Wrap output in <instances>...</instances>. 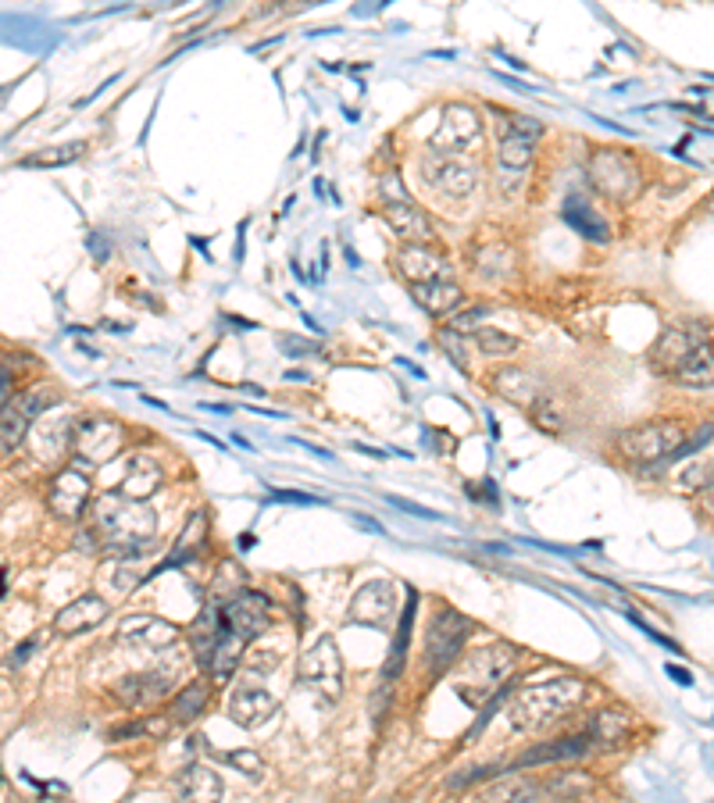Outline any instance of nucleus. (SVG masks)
<instances>
[{
  "label": "nucleus",
  "instance_id": "obj_1",
  "mask_svg": "<svg viewBox=\"0 0 714 803\" xmlns=\"http://www.w3.org/2000/svg\"><path fill=\"white\" fill-rule=\"evenodd\" d=\"M90 533L100 550H108L114 561H129L150 550L157 536V514L122 493H104L90 508Z\"/></svg>",
  "mask_w": 714,
  "mask_h": 803
},
{
  "label": "nucleus",
  "instance_id": "obj_2",
  "mask_svg": "<svg viewBox=\"0 0 714 803\" xmlns=\"http://www.w3.org/2000/svg\"><path fill=\"white\" fill-rule=\"evenodd\" d=\"M590 696V685L576 676H561V679H547L522 690L518 696L511 700L507 718L518 733H539L554 722H561L565 714H571L576 707L585 704Z\"/></svg>",
  "mask_w": 714,
  "mask_h": 803
},
{
  "label": "nucleus",
  "instance_id": "obj_3",
  "mask_svg": "<svg viewBox=\"0 0 714 803\" xmlns=\"http://www.w3.org/2000/svg\"><path fill=\"white\" fill-rule=\"evenodd\" d=\"M471 618H465L461 611H454V607H439L433 614V622H428V633H425V668H428V676L439 679L443 671H450L454 661L461 657L465 650V643L471 636Z\"/></svg>",
  "mask_w": 714,
  "mask_h": 803
},
{
  "label": "nucleus",
  "instance_id": "obj_4",
  "mask_svg": "<svg viewBox=\"0 0 714 803\" xmlns=\"http://www.w3.org/2000/svg\"><path fill=\"white\" fill-rule=\"evenodd\" d=\"M685 447V433L676 422H650L639 428H628L618 436V450L628 461L650 465V461H676Z\"/></svg>",
  "mask_w": 714,
  "mask_h": 803
},
{
  "label": "nucleus",
  "instance_id": "obj_5",
  "mask_svg": "<svg viewBox=\"0 0 714 803\" xmlns=\"http://www.w3.org/2000/svg\"><path fill=\"white\" fill-rule=\"evenodd\" d=\"M590 182L600 197L614 200V204H625L643 190V176L636 161L622 150H593L590 157Z\"/></svg>",
  "mask_w": 714,
  "mask_h": 803
},
{
  "label": "nucleus",
  "instance_id": "obj_6",
  "mask_svg": "<svg viewBox=\"0 0 714 803\" xmlns=\"http://www.w3.org/2000/svg\"><path fill=\"white\" fill-rule=\"evenodd\" d=\"M514 665H518V650L511 643H490L482 650H471V657H465V685H471V700H497L507 690V685L500 690V679H507Z\"/></svg>",
  "mask_w": 714,
  "mask_h": 803
},
{
  "label": "nucleus",
  "instance_id": "obj_7",
  "mask_svg": "<svg viewBox=\"0 0 714 803\" xmlns=\"http://www.w3.org/2000/svg\"><path fill=\"white\" fill-rule=\"evenodd\" d=\"M122 447L125 428L114 419H104V414H90V419H79L71 425V454L82 465H108L111 457H119Z\"/></svg>",
  "mask_w": 714,
  "mask_h": 803
},
{
  "label": "nucleus",
  "instance_id": "obj_8",
  "mask_svg": "<svg viewBox=\"0 0 714 803\" xmlns=\"http://www.w3.org/2000/svg\"><path fill=\"white\" fill-rule=\"evenodd\" d=\"M297 679L322 700H336L343 690V654L333 636H322L311 650L300 654Z\"/></svg>",
  "mask_w": 714,
  "mask_h": 803
},
{
  "label": "nucleus",
  "instance_id": "obj_9",
  "mask_svg": "<svg viewBox=\"0 0 714 803\" xmlns=\"http://www.w3.org/2000/svg\"><path fill=\"white\" fill-rule=\"evenodd\" d=\"M479 136H482L479 111L468 108V104H447L439 114L436 133L428 136V147H433V154L454 157V154H465V150L476 147Z\"/></svg>",
  "mask_w": 714,
  "mask_h": 803
},
{
  "label": "nucleus",
  "instance_id": "obj_10",
  "mask_svg": "<svg viewBox=\"0 0 714 803\" xmlns=\"http://www.w3.org/2000/svg\"><path fill=\"white\" fill-rule=\"evenodd\" d=\"M397 614V590L390 579H371L365 582L361 590L350 596V611H347V622L354 625H368V628H379L386 633Z\"/></svg>",
  "mask_w": 714,
  "mask_h": 803
},
{
  "label": "nucleus",
  "instance_id": "obj_11",
  "mask_svg": "<svg viewBox=\"0 0 714 803\" xmlns=\"http://www.w3.org/2000/svg\"><path fill=\"white\" fill-rule=\"evenodd\" d=\"M543 136V125L528 114H507L504 119V133H500V147L497 157L500 165L511 171H522L536 154V140Z\"/></svg>",
  "mask_w": 714,
  "mask_h": 803
},
{
  "label": "nucleus",
  "instance_id": "obj_12",
  "mask_svg": "<svg viewBox=\"0 0 714 803\" xmlns=\"http://www.w3.org/2000/svg\"><path fill=\"white\" fill-rule=\"evenodd\" d=\"M47 508H51L54 518L79 522L82 511L90 508V476L79 468L57 471L54 482H51V493H47Z\"/></svg>",
  "mask_w": 714,
  "mask_h": 803
},
{
  "label": "nucleus",
  "instance_id": "obj_13",
  "mask_svg": "<svg viewBox=\"0 0 714 803\" xmlns=\"http://www.w3.org/2000/svg\"><path fill=\"white\" fill-rule=\"evenodd\" d=\"M268 596L261 593H239L236 600L222 604V628L225 633L239 636L243 643H254L268 628Z\"/></svg>",
  "mask_w": 714,
  "mask_h": 803
},
{
  "label": "nucleus",
  "instance_id": "obj_14",
  "mask_svg": "<svg viewBox=\"0 0 714 803\" xmlns=\"http://www.w3.org/2000/svg\"><path fill=\"white\" fill-rule=\"evenodd\" d=\"M179 639V628L157 614H129L119 625V643L136 650H168Z\"/></svg>",
  "mask_w": 714,
  "mask_h": 803
},
{
  "label": "nucleus",
  "instance_id": "obj_15",
  "mask_svg": "<svg viewBox=\"0 0 714 803\" xmlns=\"http://www.w3.org/2000/svg\"><path fill=\"white\" fill-rule=\"evenodd\" d=\"M700 347H704V343L696 339V328H665L650 350V365L657 371H665V376H679L682 365L690 361Z\"/></svg>",
  "mask_w": 714,
  "mask_h": 803
},
{
  "label": "nucleus",
  "instance_id": "obj_16",
  "mask_svg": "<svg viewBox=\"0 0 714 803\" xmlns=\"http://www.w3.org/2000/svg\"><path fill=\"white\" fill-rule=\"evenodd\" d=\"M111 614V604L104 596H97V593H86L79 600H71V604H65L62 611L54 614V633H62V636H82V633H90V628H97L100 622H104Z\"/></svg>",
  "mask_w": 714,
  "mask_h": 803
},
{
  "label": "nucleus",
  "instance_id": "obj_17",
  "mask_svg": "<svg viewBox=\"0 0 714 803\" xmlns=\"http://www.w3.org/2000/svg\"><path fill=\"white\" fill-rule=\"evenodd\" d=\"M161 482H165L161 465H157L150 454H136V457H129L119 493H122L125 500H136V504H147V500H150L157 490H161Z\"/></svg>",
  "mask_w": 714,
  "mask_h": 803
},
{
  "label": "nucleus",
  "instance_id": "obj_18",
  "mask_svg": "<svg viewBox=\"0 0 714 803\" xmlns=\"http://www.w3.org/2000/svg\"><path fill=\"white\" fill-rule=\"evenodd\" d=\"M276 714H279V704L265 690H257V685H243V690H236L233 700H228V718L239 728H261L276 718Z\"/></svg>",
  "mask_w": 714,
  "mask_h": 803
},
{
  "label": "nucleus",
  "instance_id": "obj_19",
  "mask_svg": "<svg viewBox=\"0 0 714 803\" xmlns=\"http://www.w3.org/2000/svg\"><path fill=\"white\" fill-rule=\"evenodd\" d=\"M111 696L119 700L122 707H147L157 700L168 696V676H157V671H143V676H125L111 685Z\"/></svg>",
  "mask_w": 714,
  "mask_h": 803
},
{
  "label": "nucleus",
  "instance_id": "obj_20",
  "mask_svg": "<svg viewBox=\"0 0 714 803\" xmlns=\"http://www.w3.org/2000/svg\"><path fill=\"white\" fill-rule=\"evenodd\" d=\"M397 268L411 286H422V282L443 279L447 261H443V254H436L433 247H425V243H408V247L397 254Z\"/></svg>",
  "mask_w": 714,
  "mask_h": 803
},
{
  "label": "nucleus",
  "instance_id": "obj_21",
  "mask_svg": "<svg viewBox=\"0 0 714 803\" xmlns=\"http://www.w3.org/2000/svg\"><path fill=\"white\" fill-rule=\"evenodd\" d=\"M222 793H225L222 776H214L208 765H190L176 779L179 803H222Z\"/></svg>",
  "mask_w": 714,
  "mask_h": 803
},
{
  "label": "nucleus",
  "instance_id": "obj_22",
  "mask_svg": "<svg viewBox=\"0 0 714 803\" xmlns=\"http://www.w3.org/2000/svg\"><path fill=\"white\" fill-rule=\"evenodd\" d=\"M428 182L443 190L447 197H468L471 190L479 186V171L465 165V161H454V157H443V161H428Z\"/></svg>",
  "mask_w": 714,
  "mask_h": 803
},
{
  "label": "nucleus",
  "instance_id": "obj_23",
  "mask_svg": "<svg viewBox=\"0 0 714 803\" xmlns=\"http://www.w3.org/2000/svg\"><path fill=\"white\" fill-rule=\"evenodd\" d=\"M593 747V739L590 733H582V736H565V739H554V743H543V747L536 750H525L518 761H514L511 768L518 771V768H533V765H550V761H571V757H585Z\"/></svg>",
  "mask_w": 714,
  "mask_h": 803
},
{
  "label": "nucleus",
  "instance_id": "obj_24",
  "mask_svg": "<svg viewBox=\"0 0 714 803\" xmlns=\"http://www.w3.org/2000/svg\"><path fill=\"white\" fill-rule=\"evenodd\" d=\"M382 214H386V222H390V228L397 236H404L411 243H425L428 236H433V225H428V214L419 208V204H411V200H397V204H382Z\"/></svg>",
  "mask_w": 714,
  "mask_h": 803
},
{
  "label": "nucleus",
  "instance_id": "obj_25",
  "mask_svg": "<svg viewBox=\"0 0 714 803\" xmlns=\"http://www.w3.org/2000/svg\"><path fill=\"white\" fill-rule=\"evenodd\" d=\"M219 639H222V604L219 600H211V604H204V611L197 614V622L190 628L193 654L204 668L211 665V654H214V647H219Z\"/></svg>",
  "mask_w": 714,
  "mask_h": 803
},
{
  "label": "nucleus",
  "instance_id": "obj_26",
  "mask_svg": "<svg viewBox=\"0 0 714 803\" xmlns=\"http://www.w3.org/2000/svg\"><path fill=\"white\" fill-rule=\"evenodd\" d=\"M411 297H414V304L425 308L428 314H450V311L461 308L465 290L450 279H436V282L411 286Z\"/></svg>",
  "mask_w": 714,
  "mask_h": 803
},
{
  "label": "nucleus",
  "instance_id": "obj_27",
  "mask_svg": "<svg viewBox=\"0 0 714 803\" xmlns=\"http://www.w3.org/2000/svg\"><path fill=\"white\" fill-rule=\"evenodd\" d=\"M561 219L576 228V233L582 236V239H593V243H607L611 239V228H607V222L600 219V214L585 204L582 197H568L565 200V208H561Z\"/></svg>",
  "mask_w": 714,
  "mask_h": 803
},
{
  "label": "nucleus",
  "instance_id": "obj_28",
  "mask_svg": "<svg viewBox=\"0 0 714 803\" xmlns=\"http://www.w3.org/2000/svg\"><path fill=\"white\" fill-rule=\"evenodd\" d=\"M493 386H497L500 397H507V400H514V404H522V408H536L543 400L539 397V382L528 376V371H522V368L493 371Z\"/></svg>",
  "mask_w": 714,
  "mask_h": 803
},
{
  "label": "nucleus",
  "instance_id": "obj_29",
  "mask_svg": "<svg viewBox=\"0 0 714 803\" xmlns=\"http://www.w3.org/2000/svg\"><path fill=\"white\" fill-rule=\"evenodd\" d=\"M590 739L596 743V747H604V750H614V747H622L625 736H628V714L618 711V707H604V711H596L593 714V722H590Z\"/></svg>",
  "mask_w": 714,
  "mask_h": 803
},
{
  "label": "nucleus",
  "instance_id": "obj_30",
  "mask_svg": "<svg viewBox=\"0 0 714 803\" xmlns=\"http://www.w3.org/2000/svg\"><path fill=\"white\" fill-rule=\"evenodd\" d=\"M414 611H419V593H414V585H408V604H404V614H400L397 639H393V650H390V665L382 668V679H397L400 668H404V661H408V643H411Z\"/></svg>",
  "mask_w": 714,
  "mask_h": 803
},
{
  "label": "nucleus",
  "instance_id": "obj_31",
  "mask_svg": "<svg viewBox=\"0 0 714 803\" xmlns=\"http://www.w3.org/2000/svg\"><path fill=\"white\" fill-rule=\"evenodd\" d=\"M533 800H536V785H533V779H525V776L500 779L486 793L471 796V803H533Z\"/></svg>",
  "mask_w": 714,
  "mask_h": 803
},
{
  "label": "nucleus",
  "instance_id": "obj_32",
  "mask_svg": "<svg viewBox=\"0 0 714 803\" xmlns=\"http://www.w3.org/2000/svg\"><path fill=\"white\" fill-rule=\"evenodd\" d=\"M204 533H208V514L204 511H197L193 518H190V528H182V536L176 543V554L168 557V561L157 568V571H165V568H179L182 561H193L197 550H200V543H204ZM154 571V576H157Z\"/></svg>",
  "mask_w": 714,
  "mask_h": 803
},
{
  "label": "nucleus",
  "instance_id": "obj_33",
  "mask_svg": "<svg viewBox=\"0 0 714 803\" xmlns=\"http://www.w3.org/2000/svg\"><path fill=\"white\" fill-rule=\"evenodd\" d=\"M676 379L682 386H690V390H707V386H714V343H704V347L682 365Z\"/></svg>",
  "mask_w": 714,
  "mask_h": 803
},
{
  "label": "nucleus",
  "instance_id": "obj_34",
  "mask_svg": "<svg viewBox=\"0 0 714 803\" xmlns=\"http://www.w3.org/2000/svg\"><path fill=\"white\" fill-rule=\"evenodd\" d=\"M208 704V682H190L186 690L176 693V700H171V707H168V718L171 722H193L200 711H204Z\"/></svg>",
  "mask_w": 714,
  "mask_h": 803
},
{
  "label": "nucleus",
  "instance_id": "obj_35",
  "mask_svg": "<svg viewBox=\"0 0 714 803\" xmlns=\"http://www.w3.org/2000/svg\"><path fill=\"white\" fill-rule=\"evenodd\" d=\"M86 150V143H62V147H43L36 154L22 157V168H62V165H71L79 161Z\"/></svg>",
  "mask_w": 714,
  "mask_h": 803
},
{
  "label": "nucleus",
  "instance_id": "obj_36",
  "mask_svg": "<svg viewBox=\"0 0 714 803\" xmlns=\"http://www.w3.org/2000/svg\"><path fill=\"white\" fill-rule=\"evenodd\" d=\"M25 428H29V419L14 404H8L4 414H0V443H4V454L22 447V443H25Z\"/></svg>",
  "mask_w": 714,
  "mask_h": 803
},
{
  "label": "nucleus",
  "instance_id": "obj_37",
  "mask_svg": "<svg viewBox=\"0 0 714 803\" xmlns=\"http://www.w3.org/2000/svg\"><path fill=\"white\" fill-rule=\"evenodd\" d=\"M476 347L486 354V357H511L518 350V339L500 333V328H479L476 333Z\"/></svg>",
  "mask_w": 714,
  "mask_h": 803
},
{
  "label": "nucleus",
  "instance_id": "obj_38",
  "mask_svg": "<svg viewBox=\"0 0 714 803\" xmlns=\"http://www.w3.org/2000/svg\"><path fill=\"white\" fill-rule=\"evenodd\" d=\"M225 765L243 771V776L254 779V782L261 779V771H265V761H261V754H257V750H228L225 754Z\"/></svg>",
  "mask_w": 714,
  "mask_h": 803
},
{
  "label": "nucleus",
  "instance_id": "obj_39",
  "mask_svg": "<svg viewBox=\"0 0 714 803\" xmlns=\"http://www.w3.org/2000/svg\"><path fill=\"white\" fill-rule=\"evenodd\" d=\"M54 404H57V393H54V390H43V386H36V390H29L14 408H19V411L25 414V419H36V414H43V411L54 408Z\"/></svg>",
  "mask_w": 714,
  "mask_h": 803
},
{
  "label": "nucleus",
  "instance_id": "obj_40",
  "mask_svg": "<svg viewBox=\"0 0 714 803\" xmlns=\"http://www.w3.org/2000/svg\"><path fill=\"white\" fill-rule=\"evenodd\" d=\"M171 728V718H143V722H133V725H122L114 728V739H125V736H165Z\"/></svg>",
  "mask_w": 714,
  "mask_h": 803
},
{
  "label": "nucleus",
  "instance_id": "obj_41",
  "mask_svg": "<svg viewBox=\"0 0 714 803\" xmlns=\"http://www.w3.org/2000/svg\"><path fill=\"white\" fill-rule=\"evenodd\" d=\"M482 308H465L457 311L454 319L447 322V333H457V336H468V333H479V319H482Z\"/></svg>",
  "mask_w": 714,
  "mask_h": 803
},
{
  "label": "nucleus",
  "instance_id": "obj_42",
  "mask_svg": "<svg viewBox=\"0 0 714 803\" xmlns=\"http://www.w3.org/2000/svg\"><path fill=\"white\" fill-rule=\"evenodd\" d=\"M390 500L393 508H400L404 514H414V518H425V522H439V514L436 511H428V508H422V504H414V500H404V497H386Z\"/></svg>",
  "mask_w": 714,
  "mask_h": 803
},
{
  "label": "nucleus",
  "instance_id": "obj_43",
  "mask_svg": "<svg viewBox=\"0 0 714 803\" xmlns=\"http://www.w3.org/2000/svg\"><path fill=\"white\" fill-rule=\"evenodd\" d=\"M271 500H282V504H322L319 497H311V493H290V490H271Z\"/></svg>",
  "mask_w": 714,
  "mask_h": 803
},
{
  "label": "nucleus",
  "instance_id": "obj_44",
  "mask_svg": "<svg viewBox=\"0 0 714 803\" xmlns=\"http://www.w3.org/2000/svg\"><path fill=\"white\" fill-rule=\"evenodd\" d=\"M668 676L676 679V682H682V685H690V682H693V676H690V671H685V668H679V665H668Z\"/></svg>",
  "mask_w": 714,
  "mask_h": 803
},
{
  "label": "nucleus",
  "instance_id": "obj_45",
  "mask_svg": "<svg viewBox=\"0 0 714 803\" xmlns=\"http://www.w3.org/2000/svg\"><path fill=\"white\" fill-rule=\"evenodd\" d=\"M29 650H33V639H29V643H22V647L11 654V665H22L25 657H29Z\"/></svg>",
  "mask_w": 714,
  "mask_h": 803
},
{
  "label": "nucleus",
  "instance_id": "obj_46",
  "mask_svg": "<svg viewBox=\"0 0 714 803\" xmlns=\"http://www.w3.org/2000/svg\"><path fill=\"white\" fill-rule=\"evenodd\" d=\"M357 454H368V457H386V450H376V447H365V443H354Z\"/></svg>",
  "mask_w": 714,
  "mask_h": 803
},
{
  "label": "nucleus",
  "instance_id": "obj_47",
  "mask_svg": "<svg viewBox=\"0 0 714 803\" xmlns=\"http://www.w3.org/2000/svg\"><path fill=\"white\" fill-rule=\"evenodd\" d=\"M400 365H404L408 371H414V379H425V368H419L414 361H408V357H400Z\"/></svg>",
  "mask_w": 714,
  "mask_h": 803
},
{
  "label": "nucleus",
  "instance_id": "obj_48",
  "mask_svg": "<svg viewBox=\"0 0 714 803\" xmlns=\"http://www.w3.org/2000/svg\"><path fill=\"white\" fill-rule=\"evenodd\" d=\"M286 379H290V382H304L308 376H304V371H286Z\"/></svg>",
  "mask_w": 714,
  "mask_h": 803
},
{
  "label": "nucleus",
  "instance_id": "obj_49",
  "mask_svg": "<svg viewBox=\"0 0 714 803\" xmlns=\"http://www.w3.org/2000/svg\"><path fill=\"white\" fill-rule=\"evenodd\" d=\"M204 411H219V414H228V408H225V404H204Z\"/></svg>",
  "mask_w": 714,
  "mask_h": 803
},
{
  "label": "nucleus",
  "instance_id": "obj_50",
  "mask_svg": "<svg viewBox=\"0 0 714 803\" xmlns=\"http://www.w3.org/2000/svg\"><path fill=\"white\" fill-rule=\"evenodd\" d=\"M707 211H711V214H714V197H711V200H707Z\"/></svg>",
  "mask_w": 714,
  "mask_h": 803
}]
</instances>
